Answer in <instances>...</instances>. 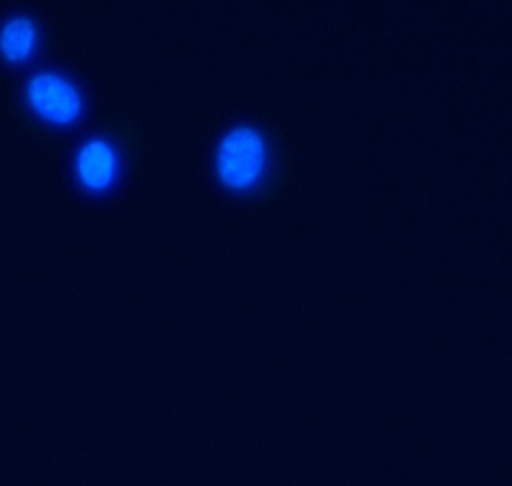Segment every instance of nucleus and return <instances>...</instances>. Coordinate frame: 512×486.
Here are the masks:
<instances>
[{
	"label": "nucleus",
	"mask_w": 512,
	"mask_h": 486,
	"mask_svg": "<svg viewBox=\"0 0 512 486\" xmlns=\"http://www.w3.org/2000/svg\"><path fill=\"white\" fill-rule=\"evenodd\" d=\"M266 166V146L262 136L248 128L238 126L230 130L218 146L216 170L228 188L246 190L258 182Z\"/></svg>",
	"instance_id": "f257e3e1"
},
{
	"label": "nucleus",
	"mask_w": 512,
	"mask_h": 486,
	"mask_svg": "<svg viewBox=\"0 0 512 486\" xmlns=\"http://www.w3.org/2000/svg\"><path fill=\"white\" fill-rule=\"evenodd\" d=\"M26 98L36 116L52 124H72L82 112L76 86L56 72H40L28 80Z\"/></svg>",
	"instance_id": "f03ea898"
},
{
	"label": "nucleus",
	"mask_w": 512,
	"mask_h": 486,
	"mask_svg": "<svg viewBox=\"0 0 512 486\" xmlns=\"http://www.w3.org/2000/svg\"><path fill=\"white\" fill-rule=\"evenodd\" d=\"M118 158L110 142L90 138L76 154V176L88 190H104L116 176Z\"/></svg>",
	"instance_id": "7ed1b4c3"
},
{
	"label": "nucleus",
	"mask_w": 512,
	"mask_h": 486,
	"mask_svg": "<svg viewBox=\"0 0 512 486\" xmlns=\"http://www.w3.org/2000/svg\"><path fill=\"white\" fill-rule=\"evenodd\" d=\"M36 24L26 16H12L0 28V54L10 62H24L36 46Z\"/></svg>",
	"instance_id": "20e7f679"
}]
</instances>
